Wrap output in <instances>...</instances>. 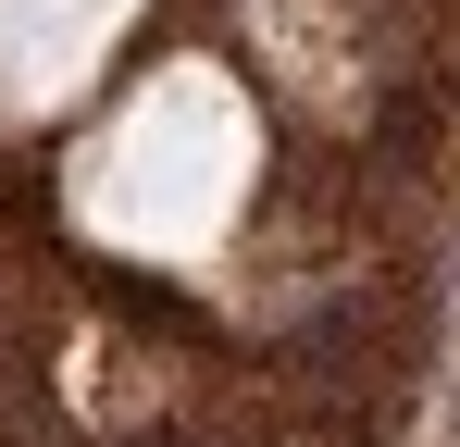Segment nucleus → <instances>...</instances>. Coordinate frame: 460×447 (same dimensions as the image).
Returning a JSON list of instances; mask_svg holds the SVG:
<instances>
[{"label": "nucleus", "mask_w": 460, "mask_h": 447, "mask_svg": "<svg viewBox=\"0 0 460 447\" xmlns=\"http://www.w3.org/2000/svg\"><path fill=\"white\" fill-rule=\"evenodd\" d=\"M236 187H249V112H236V87H212V74H162L75 174L87 224L125 236V249L212 236V224L236 212Z\"/></svg>", "instance_id": "1"}, {"label": "nucleus", "mask_w": 460, "mask_h": 447, "mask_svg": "<svg viewBox=\"0 0 460 447\" xmlns=\"http://www.w3.org/2000/svg\"><path fill=\"white\" fill-rule=\"evenodd\" d=\"M112 0H0V100H63Z\"/></svg>", "instance_id": "2"}]
</instances>
